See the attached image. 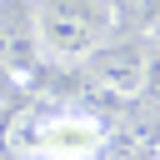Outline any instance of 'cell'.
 I'll use <instances>...</instances> for the list:
<instances>
[{
	"label": "cell",
	"mask_w": 160,
	"mask_h": 160,
	"mask_svg": "<svg viewBox=\"0 0 160 160\" xmlns=\"http://www.w3.org/2000/svg\"><path fill=\"white\" fill-rule=\"evenodd\" d=\"M100 145H105V120L90 110L20 115L5 130L10 160H95Z\"/></svg>",
	"instance_id": "obj_1"
},
{
	"label": "cell",
	"mask_w": 160,
	"mask_h": 160,
	"mask_svg": "<svg viewBox=\"0 0 160 160\" xmlns=\"http://www.w3.org/2000/svg\"><path fill=\"white\" fill-rule=\"evenodd\" d=\"M110 30V0H45L35 15V45L50 60H85Z\"/></svg>",
	"instance_id": "obj_2"
},
{
	"label": "cell",
	"mask_w": 160,
	"mask_h": 160,
	"mask_svg": "<svg viewBox=\"0 0 160 160\" xmlns=\"http://www.w3.org/2000/svg\"><path fill=\"white\" fill-rule=\"evenodd\" d=\"M90 80L110 95H140V70H145V55L140 50H90Z\"/></svg>",
	"instance_id": "obj_3"
},
{
	"label": "cell",
	"mask_w": 160,
	"mask_h": 160,
	"mask_svg": "<svg viewBox=\"0 0 160 160\" xmlns=\"http://www.w3.org/2000/svg\"><path fill=\"white\" fill-rule=\"evenodd\" d=\"M140 95L145 100H160V50L145 55V70H140Z\"/></svg>",
	"instance_id": "obj_4"
},
{
	"label": "cell",
	"mask_w": 160,
	"mask_h": 160,
	"mask_svg": "<svg viewBox=\"0 0 160 160\" xmlns=\"http://www.w3.org/2000/svg\"><path fill=\"white\" fill-rule=\"evenodd\" d=\"M140 30L160 35V0H140Z\"/></svg>",
	"instance_id": "obj_5"
},
{
	"label": "cell",
	"mask_w": 160,
	"mask_h": 160,
	"mask_svg": "<svg viewBox=\"0 0 160 160\" xmlns=\"http://www.w3.org/2000/svg\"><path fill=\"white\" fill-rule=\"evenodd\" d=\"M150 160H160V155H150Z\"/></svg>",
	"instance_id": "obj_6"
}]
</instances>
